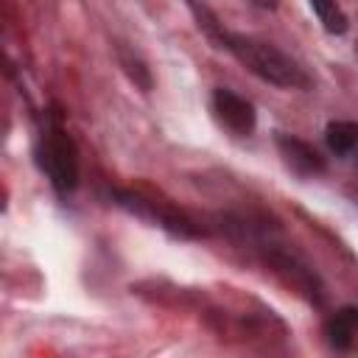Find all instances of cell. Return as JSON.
<instances>
[{
  "instance_id": "30bf717a",
  "label": "cell",
  "mask_w": 358,
  "mask_h": 358,
  "mask_svg": "<svg viewBox=\"0 0 358 358\" xmlns=\"http://www.w3.org/2000/svg\"><path fill=\"white\" fill-rule=\"evenodd\" d=\"M117 59H120V64H123V70L129 73V78L143 90V92H148L151 90V73H148V67L143 64V59H137L131 50H126L123 45H117Z\"/></svg>"
},
{
  "instance_id": "7c38bea8",
  "label": "cell",
  "mask_w": 358,
  "mask_h": 358,
  "mask_svg": "<svg viewBox=\"0 0 358 358\" xmlns=\"http://www.w3.org/2000/svg\"><path fill=\"white\" fill-rule=\"evenodd\" d=\"M249 3H255V6H260V8H274V6H277V0H249Z\"/></svg>"
},
{
  "instance_id": "9c48e42d",
  "label": "cell",
  "mask_w": 358,
  "mask_h": 358,
  "mask_svg": "<svg viewBox=\"0 0 358 358\" xmlns=\"http://www.w3.org/2000/svg\"><path fill=\"white\" fill-rule=\"evenodd\" d=\"M310 8L316 11V17H319V22L324 25V31H330V34H344V31L350 28L347 14L338 8L336 0H310Z\"/></svg>"
},
{
  "instance_id": "3957f363",
  "label": "cell",
  "mask_w": 358,
  "mask_h": 358,
  "mask_svg": "<svg viewBox=\"0 0 358 358\" xmlns=\"http://www.w3.org/2000/svg\"><path fill=\"white\" fill-rule=\"evenodd\" d=\"M115 199H117V204L126 207L129 213H134V215H140V218H148L151 224H157V227H162V229H168V232H173V235H182V238L196 235V227H193L182 213H176V210H171V207H165V204H159V201H154V199H145V196L131 193V190H117Z\"/></svg>"
},
{
  "instance_id": "52a82bcc",
  "label": "cell",
  "mask_w": 358,
  "mask_h": 358,
  "mask_svg": "<svg viewBox=\"0 0 358 358\" xmlns=\"http://www.w3.org/2000/svg\"><path fill=\"white\" fill-rule=\"evenodd\" d=\"M324 140H327L330 151L350 154L358 145V123L355 120H333L324 129Z\"/></svg>"
},
{
  "instance_id": "8992f818",
  "label": "cell",
  "mask_w": 358,
  "mask_h": 358,
  "mask_svg": "<svg viewBox=\"0 0 358 358\" xmlns=\"http://www.w3.org/2000/svg\"><path fill=\"white\" fill-rule=\"evenodd\" d=\"M277 148H280L285 165H288L291 171L302 173V176H313V173H322V171H324L322 154H319L310 143H305V140H299V137H294V134L277 131Z\"/></svg>"
},
{
  "instance_id": "8fae6325",
  "label": "cell",
  "mask_w": 358,
  "mask_h": 358,
  "mask_svg": "<svg viewBox=\"0 0 358 358\" xmlns=\"http://www.w3.org/2000/svg\"><path fill=\"white\" fill-rule=\"evenodd\" d=\"M327 336H330V341H333L336 347H350V341H352V336H355V324H352V319H350L347 310H338V313L327 322Z\"/></svg>"
},
{
  "instance_id": "7a4b0ae2",
  "label": "cell",
  "mask_w": 358,
  "mask_h": 358,
  "mask_svg": "<svg viewBox=\"0 0 358 358\" xmlns=\"http://www.w3.org/2000/svg\"><path fill=\"white\" fill-rule=\"evenodd\" d=\"M36 154H39L42 171L48 173L50 185L59 193H67V190H73L78 185V151H76L73 137L59 123H53L42 134Z\"/></svg>"
},
{
  "instance_id": "5b68a950",
  "label": "cell",
  "mask_w": 358,
  "mask_h": 358,
  "mask_svg": "<svg viewBox=\"0 0 358 358\" xmlns=\"http://www.w3.org/2000/svg\"><path fill=\"white\" fill-rule=\"evenodd\" d=\"M213 106H215L218 120L227 129H232L235 134H252L255 131V123H257L255 106L246 98H241L238 92L227 90V87H218L213 92Z\"/></svg>"
},
{
  "instance_id": "ba28073f",
  "label": "cell",
  "mask_w": 358,
  "mask_h": 358,
  "mask_svg": "<svg viewBox=\"0 0 358 358\" xmlns=\"http://www.w3.org/2000/svg\"><path fill=\"white\" fill-rule=\"evenodd\" d=\"M187 3V8L193 11V17H196V22H199V28L207 34V39H213L218 48H227V36H229V31H224V25H221V20L204 6V3H199V0H185Z\"/></svg>"
},
{
  "instance_id": "6da1fadb",
  "label": "cell",
  "mask_w": 358,
  "mask_h": 358,
  "mask_svg": "<svg viewBox=\"0 0 358 358\" xmlns=\"http://www.w3.org/2000/svg\"><path fill=\"white\" fill-rule=\"evenodd\" d=\"M246 70H252L257 78L282 87V90H308L310 87V76L280 48L243 36V34H229L227 36V48Z\"/></svg>"
},
{
  "instance_id": "277c9868",
  "label": "cell",
  "mask_w": 358,
  "mask_h": 358,
  "mask_svg": "<svg viewBox=\"0 0 358 358\" xmlns=\"http://www.w3.org/2000/svg\"><path fill=\"white\" fill-rule=\"evenodd\" d=\"M266 260H268V266H271L280 277H285V280H288L294 288H299L308 299L322 302V285H319V277H316L313 268H308L296 255L271 246V249H266Z\"/></svg>"
}]
</instances>
